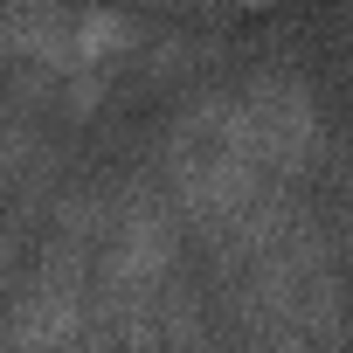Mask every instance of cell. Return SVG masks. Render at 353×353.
Instances as JSON below:
<instances>
[{
    "label": "cell",
    "mask_w": 353,
    "mask_h": 353,
    "mask_svg": "<svg viewBox=\"0 0 353 353\" xmlns=\"http://www.w3.org/2000/svg\"><path fill=\"white\" fill-rule=\"evenodd\" d=\"M236 111H243V132L256 145V166L277 188H305L325 166V118H319V97H312V83L298 70L243 77L236 83Z\"/></svg>",
    "instance_id": "7a4b0ae2"
},
{
    "label": "cell",
    "mask_w": 353,
    "mask_h": 353,
    "mask_svg": "<svg viewBox=\"0 0 353 353\" xmlns=\"http://www.w3.org/2000/svg\"><path fill=\"white\" fill-rule=\"evenodd\" d=\"M70 21H77V8H63V0H0V49L28 70L70 77L77 70Z\"/></svg>",
    "instance_id": "3957f363"
},
{
    "label": "cell",
    "mask_w": 353,
    "mask_h": 353,
    "mask_svg": "<svg viewBox=\"0 0 353 353\" xmlns=\"http://www.w3.org/2000/svg\"><path fill=\"white\" fill-rule=\"evenodd\" d=\"M208 8H277V0H208Z\"/></svg>",
    "instance_id": "5b68a950"
},
{
    "label": "cell",
    "mask_w": 353,
    "mask_h": 353,
    "mask_svg": "<svg viewBox=\"0 0 353 353\" xmlns=\"http://www.w3.org/2000/svg\"><path fill=\"white\" fill-rule=\"evenodd\" d=\"M145 21L132 14V8H118V0H97V8H77V21H70V49H77V70H111V63H125V56H139L145 49Z\"/></svg>",
    "instance_id": "277c9868"
},
{
    "label": "cell",
    "mask_w": 353,
    "mask_h": 353,
    "mask_svg": "<svg viewBox=\"0 0 353 353\" xmlns=\"http://www.w3.org/2000/svg\"><path fill=\"white\" fill-rule=\"evenodd\" d=\"M90 325V250L49 236L0 305V353H77Z\"/></svg>",
    "instance_id": "6da1fadb"
}]
</instances>
